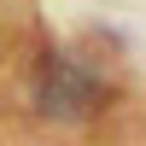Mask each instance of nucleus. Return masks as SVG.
Instances as JSON below:
<instances>
[{
    "instance_id": "obj_1",
    "label": "nucleus",
    "mask_w": 146,
    "mask_h": 146,
    "mask_svg": "<svg viewBox=\"0 0 146 146\" xmlns=\"http://www.w3.org/2000/svg\"><path fill=\"white\" fill-rule=\"evenodd\" d=\"M29 100L47 123H88L94 111L105 105V82L94 76L82 58L70 53H47L35 64V82H29Z\"/></svg>"
}]
</instances>
